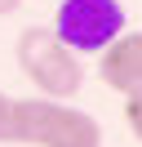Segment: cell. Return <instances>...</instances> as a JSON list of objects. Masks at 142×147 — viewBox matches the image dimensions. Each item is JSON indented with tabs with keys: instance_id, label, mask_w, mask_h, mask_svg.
Segmentation results:
<instances>
[{
	"instance_id": "cell-1",
	"label": "cell",
	"mask_w": 142,
	"mask_h": 147,
	"mask_svg": "<svg viewBox=\"0 0 142 147\" xmlns=\"http://www.w3.org/2000/svg\"><path fill=\"white\" fill-rule=\"evenodd\" d=\"M9 143L22 147H102V125L89 111L67 107L62 98H13Z\"/></svg>"
},
{
	"instance_id": "cell-2",
	"label": "cell",
	"mask_w": 142,
	"mask_h": 147,
	"mask_svg": "<svg viewBox=\"0 0 142 147\" xmlns=\"http://www.w3.org/2000/svg\"><path fill=\"white\" fill-rule=\"evenodd\" d=\"M13 54L22 76L44 94V98H76L80 85H84V67H80V54H71L53 27H22L13 40Z\"/></svg>"
},
{
	"instance_id": "cell-3",
	"label": "cell",
	"mask_w": 142,
	"mask_h": 147,
	"mask_svg": "<svg viewBox=\"0 0 142 147\" xmlns=\"http://www.w3.org/2000/svg\"><path fill=\"white\" fill-rule=\"evenodd\" d=\"M124 31L120 0H62L53 13V36L71 54H102Z\"/></svg>"
},
{
	"instance_id": "cell-4",
	"label": "cell",
	"mask_w": 142,
	"mask_h": 147,
	"mask_svg": "<svg viewBox=\"0 0 142 147\" xmlns=\"http://www.w3.org/2000/svg\"><path fill=\"white\" fill-rule=\"evenodd\" d=\"M98 76L107 89L129 94L142 85V31H120L111 45L98 54Z\"/></svg>"
},
{
	"instance_id": "cell-5",
	"label": "cell",
	"mask_w": 142,
	"mask_h": 147,
	"mask_svg": "<svg viewBox=\"0 0 142 147\" xmlns=\"http://www.w3.org/2000/svg\"><path fill=\"white\" fill-rule=\"evenodd\" d=\"M124 125L133 129V138L142 143V85L124 94Z\"/></svg>"
},
{
	"instance_id": "cell-6",
	"label": "cell",
	"mask_w": 142,
	"mask_h": 147,
	"mask_svg": "<svg viewBox=\"0 0 142 147\" xmlns=\"http://www.w3.org/2000/svg\"><path fill=\"white\" fill-rule=\"evenodd\" d=\"M9 111H13V98L0 89V143H9Z\"/></svg>"
},
{
	"instance_id": "cell-7",
	"label": "cell",
	"mask_w": 142,
	"mask_h": 147,
	"mask_svg": "<svg viewBox=\"0 0 142 147\" xmlns=\"http://www.w3.org/2000/svg\"><path fill=\"white\" fill-rule=\"evenodd\" d=\"M18 5H22V0H0V18H5V13H13Z\"/></svg>"
}]
</instances>
